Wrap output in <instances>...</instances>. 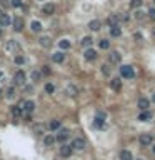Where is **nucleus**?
<instances>
[{"label":"nucleus","instance_id":"obj_29","mask_svg":"<svg viewBox=\"0 0 155 160\" xmlns=\"http://www.w3.org/2000/svg\"><path fill=\"white\" fill-rule=\"evenodd\" d=\"M12 115H14V117H20L22 115V107H12Z\"/></svg>","mask_w":155,"mask_h":160},{"label":"nucleus","instance_id":"obj_36","mask_svg":"<svg viewBox=\"0 0 155 160\" xmlns=\"http://www.w3.org/2000/svg\"><path fill=\"white\" fill-rule=\"evenodd\" d=\"M117 17H119V22H127L129 20V15L127 14H119Z\"/></svg>","mask_w":155,"mask_h":160},{"label":"nucleus","instance_id":"obj_2","mask_svg":"<svg viewBox=\"0 0 155 160\" xmlns=\"http://www.w3.org/2000/svg\"><path fill=\"white\" fill-rule=\"evenodd\" d=\"M25 80H27V75H25V72H23V70H18L17 74L14 75L15 85H23V83H25Z\"/></svg>","mask_w":155,"mask_h":160},{"label":"nucleus","instance_id":"obj_42","mask_svg":"<svg viewBox=\"0 0 155 160\" xmlns=\"http://www.w3.org/2000/svg\"><path fill=\"white\" fill-rule=\"evenodd\" d=\"M148 17H150L152 20H155V8H150V10H148Z\"/></svg>","mask_w":155,"mask_h":160},{"label":"nucleus","instance_id":"obj_48","mask_svg":"<svg viewBox=\"0 0 155 160\" xmlns=\"http://www.w3.org/2000/svg\"><path fill=\"white\" fill-rule=\"evenodd\" d=\"M0 97H2V90H0Z\"/></svg>","mask_w":155,"mask_h":160},{"label":"nucleus","instance_id":"obj_27","mask_svg":"<svg viewBox=\"0 0 155 160\" xmlns=\"http://www.w3.org/2000/svg\"><path fill=\"white\" fill-rule=\"evenodd\" d=\"M120 160H134V158H132V153L129 150H122L120 152Z\"/></svg>","mask_w":155,"mask_h":160},{"label":"nucleus","instance_id":"obj_34","mask_svg":"<svg viewBox=\"0 0 155 160\" xmlns=\"http://www.w3.org/2000/svg\"><path fill=\"white\" fill-rule=\"evenodd\" d=\"M45 92H47V93H54L55 92V87L52 85V83H47V85H45Z\"/></svg>","mask_w":155,"mask_h":160},{"label":"nucleus","instance_id":"obj_3","mask_svg":"<svg viewBox=\"0 0 155 160\" xmlns=\"http://www.w3.org/2000/svg\"><path fill=\"white\" fill-rule=\"evenodd\" d=\"M138 142H140V145H144V147H148L152 142H153V137H152L150 133H142V135L138 137Z\"/></svg>","mask_w":155,"mask_h":160},{"label":"nucleus","instance_id":"obj_24","mask_svg":"<svg viewBox=\"0 0 155 160\" xmlns=\"http://www.w3.org/2000/svg\"><path fill=\"white\" fill-rule=\"evenodd\" d=\"M120 33H122V29H120L119 25L110 27V35H112V37H120Z\"/></svg>","mask_w":155,"mask_h":160},{"label":"nucleus","instance_id":"obj_49","mask_svg":"<svg viewBox=\"0 0 155 160\" xmlns=\"http://www.w3.org/2000/svg\"><path fill=\"white\" fill-rule=\"evenodd\" d=\"M0 37H2V30H0Z\"/></svg>","mask_w":155,"mask_h":160},{"label":"nucleus","instance_id":"obj_28","mask_svg":"<svg viewBox=\"0 0 155 160\" xmlns=\"http://www.w3.org/2000/svg\"><path fill=\"white\" fill-rule=\"evenodd\" d=\"M30 27H32L33 32H40V30H42V24H40V22H37V20H33L32 24H30Z\"/></svg>","mask_w":155,"mask_h":160},{"label":"nucleus","instance_id":"obj_8","mask_svg":"<svg viewBox=\"0 0 155 160\" xmlns=\"http://www.w3.org/2000/svg\"><path fill=\"white\" fill-rule=\"evenodd\" d=\"M42 14H45V15H54V14H55V5H54V4H43Z\"/></svg>","mask_w":155,"mask_h":160},{"label":"nucleus","instance_id":"obj_38","mask_svg":"<svg viewBox=\"0 0 155 160\" xmlns=\"http://www.w3.org/2000/svg\"><path fill=\"white\" fill-rule=\"evenodd\" d=\"M14 60H15V64H18V65H22V64H23V57H22V55H15V58H14Z\"/></svg>","mask_w":155,"mask_h":160},{"label":"nucleus","instance_id":"obj_32","mask_svg":"<svg viewBox=\"0 0 155 160\" xmlns=\"http://www.w3.org/2000/svg\"><path fill=\"white\" fill-rule=\"evenodd\" d=\"M98 45H100V49H104V50H107L108 47H110V42H108L107 39H102L100 40V43H98Z\"/></svg>","mask_w":155,"mask_h":160},{"label":"nucleus","instance_id":"obj_6","mask_svg":"<svg viewBox=\"0 0 155 160\" xmlns=\"http://www.w3.org/2000/svg\"><path fill=\"white\" fill-rule=\"evenodd\" d=\"M70 147H72L73 150H83V149H85V140H83V139H80V137H79V139H75V140H73V142H72V145H70Z\"/></svg>","mask_w":155,"mask_h":160},{"label":"nucleus","instance_id":"obj_11","mask_svg":"<svg viewBox=\"0 0 155 160\" xmlns=\"http://www.w3.org/2000/svg\"><path fill=\"white\" fill-rule=\"evenodd\" d=\"M110 87H112L115 92H120V89H122V80H120V78H112V80H110Z\"/></svg>","mask_w":155,"mask_h":160},{"label":"nucleus","instance_id":"obj_39","mask_svg":"<svg viewBox=\"0 0 155 160\" xmlns=\"http://www.w3.org/2000/svg\"><path fill=\"white\" fill-rule=\"evenodd\" d=\"M10 5H14V7H22L23 4H22V0H12Z\"/></svg>","mask_w":155,"mask_h":160},{"label":"nucleus","instance_id":"obj_26","mask_svg":"<svg viewBox=\"0 0 155 160\" xmlns=\"http://www.w3.org/2000/svg\"><path fill=\"white\" fill-rule=\"evenodd\" d=\"M30 78H32L33 82H40L42 74H40V72H37V70H32V72H30Z\"/></svg>","mask_w":155,"mask_h":160},{"label":"nucleus","instance_id":"obj_17","mask_svg":"<svg viewBox=\"0 0 155 160\" xmlns=\"http://www.w3.org/2000/svg\"><path fill=\"white\" fill-rule=\"evenodd\" d=\"M150 118H152V112H148V110H144L138 115V120L140 122H147V120H150Z\"/></svg>","mask_w":155,"mask_h":160},{"label":"nucleus","instance_id":"obj_13","mask_svg":"<svg viewBox=\"0 0 155 160\" xmlns=\"http://www.w3.org/2000/svg\"><path fill=\"white\" fill-rule=\"evenodd\" d=\"M108 62H110V64H119L120 62V53L119 52H110L108 53Z\"/></svg>","mask_w":155,"mask_h":160},{"label":"nucleus","instance_id":"obj_19","mask_svg":"<svg viewBox=\"0 0 155 160\" xmlns=\"http://www.w3.org/2000/svg\"><path fill=\"white\" fill-rule=\"evenodd\" d=\"M64 58H65V55L62 52H57V53H54L52 55V60L55 62V64H60V62H64Z\"/></svg>","mask_w":155,"mask_h":160},{"label":"nucleus","instance_id":"obj_31","mask_svg":"<svg viewBox=\"0 0 155 160\" xmlns=\"http://www.w3.org/2000/svg\"><path fill=\"white\" fill-rule=\"evenodd\" d=\"M58 128H60V120H52L50 122V130H58Z\"/></svg>","mask_w":155,"mask_h":160},{"label":"nucleus","instance_id":"obj_40","mask_svg":"<svg viewBox=\"0 0 155 160\" xmlns=\"http://www.w3.org/2000/svg\"><path fill=\"white\" fill-rule=\"evenodd\" d=\"M145 17V15H144V12H142V10H137V12H135V18H138V20H142V18H144Z\"/></svg>","mask_w":155,"mask_h":160},{"label":"nucleus","instance_id":"obj_18","mask_svg":"<svg viewBox=\"0 0 155 160\" xmlns=\"http://www.w3.org/2000/svg\"><path fill=\"white\" fill-rule=\"evenodd\" d=\"M94 43V40H92V37H83L82 39V42H80V45L83 47V49H88V47Z\"/></svg>","mask_w":155,"mask_h":160},{"label":"nucleus","instance_id":"obj_1","mask_svg":"<svg viewBox=\"0 0 155 160\" xmlns=\"http://www.w3.org/2000/svg\"><path fill=\"white\" fill-rule=\"evenodd\" d=\"M120 75H122L123 78H134L135 72H134V68L130 67V65H123V67H120Z\"/></svg>","mask_w":155,"mask_h":160},{"label":"nucleus","instance_id":"obj_21","mask_svg":"<svg viewBox=\"0 0 155 160\" xmlns=\"http://www.w3.org/2000/svg\"><path fill=\"white\" fill-rule=\"evenodd\" d=\"M33 133H35V135H43V133H45V127H43V124L35 125V127H33Z\"/></svg>","mask_w":155,"mask_h":160},{"label":"nucleus","instance_id":"obj_53","mask_svg":"<svg viewBox=\"0 0 155 160\" xmlns=\"http://www.w3.org/2000/svg\"><path fill=\"white\" fill-rule=\"evenodd\" d=\"M140 2H142V0H140Z\"/></svg>","mask_w":155,"mask_h":160},{"label":"nucleus","instance_id":"obj_25","mask_svg":"<svg viewBox=\"0 0 155 160\" xmlns=\"http://www.w3.org/2000/svg\"><path fill=\"white\" fill-rule=\"evenodd\" d=\"M94 125H95V127H104V125H105V118H104V115H97V117H95Z\"/></svg>","mask_w":155,"mask_h":160},{"label":"nucleus","instance_id":"obj_20","mask_svg":"<svg viewBox=\"0 0 155 160\" xmlns=\"http://www.w3.org/2000/svg\"><path fill=\"white\" fill-rule=\"evenodd\" d=\"M33 108H35V103H33L32 100H29V102H25V103H23V110H25V112H29V114H32V112H33Z\"/></svg>","mask_w":155,"mask_h":160},{"label":"nucleus","instance_id":"obj_7","mask_svg":"<svg viewBox=\"0 0 155 160\" xmlns=\"http://www.w3.org/2000/svg\"><path fill=\"white\" fill-rule=\"evenodd\" d=\"M73 153V149L70 145H67V143H64V145L60 147V155L62 157H70Z\"/></svg>","mask_w":155,"mask_h":160},{"label":"nucleus","instance_id":"obj_46","mask_svg":"<svg viewBox=\"0 0 155 160\" xmlns=\"http://www.w3.org/2000/svg\"><path fill=\"white\" fill-rule=\"evenodd\" d=\"M153 102H155V93H153Z\"/></svg>","mask_w":155,"mask_h":160},{"label":"nucleus","instance_id":"obj_41","mask_svg":"<svg viewBox=\"0 0 155 160\" xmlns=\"http://www.w3.org/2000/svg\"><path fill=\"white\" fill-rule=\"evenodd\" d=\"M140 0H132V8H137V7H140Z\"/></svg>","mask_w":155,"mask_h":160},{"label":"nucleus","instance_id":"obj_45","mask_svg":"<svg viewBox=\"0 0 155 160\" xmlns=\"http://www.w3.org/2000/svg\"><path fill=\"white\" fill-rule=\"evenodd\" d=\"M134 37H135V40H142V35H140V33H135Z\"/></svg>","mask_w":155,"mask_h":160},{"label":"nucleus","instance_id":"obj_43","mask_svg":"<svg viewBox=\"0 0 155 160\" xmlns=\"http://www.w3.org/2000/svg\"><path fill=\"white\" fill-rule=\"evenodd\" d=\"M0 5H2V7H8L10 2H8V0H0Z\"/></svg>","mask_w":155,"mask_h":160},{"label":"nucleus","instance_id":"obj_12","mask_svg":"<svg viewBox=\"0 0 155 160\" xmlns=\"http://www.w3.org/2000/svg\"><path fill=\"white\" fill-rule=\"evenodd\" d=\"M39 43L43 47V49H48V47H52V39L50 37H40Z\"/></svg>","mask_w":155,"mask_h":160},{"label":"nucleus","instance_id":"obj_51","mask_svg":"<svg viewBox=\"0 0 155 160\" xmlns=\"http://www.w3.org/2000/svg\"><path fill=\"white\" fill-rule=\"evenodd\" d=\"M137 160H142V158H137Z\"/></svg>","mask_w":155,"mask_h":160},{"label":"nucleus","instance_id":"obj_33","mask_svg":"<svg viewBox=\"0 0 155 160\" xmlns=\"http://www.w3.org/2000/svg\"><path fill=\"white\" fill-rule=\"evenodd\" d=\"M67 93H69V95H72V97H75L77 95V89L73 85H69V87H67Z\"/></svg>","mask_w":155,"mask_h":160},{"label":"nucleus","instance_id":"obj_9","mask_svg":"<svg viewBox=\"0 0 155 160\" xmlns=\"http://www.w3.org/2000/svg\"><path fill=\"white\" fill-rule=\"evenodd\" d=\"M14 30L15 32H22L23 30V18H20V17L14 18Z\"/></svg>","mask_w":155,"mask_h":160},{"label":"nucleus","instance_id":"obj_44","mask_svg":"<svg viewBox=\"0 0 155 160\" xmlns=\"http://www.w3.org/2000/svg\"><path fill=\"white\" fill-rule=\"evenodd\" d=\"M42 74L48 75V74H50V68H47V67H43V68H42Z\"/></svg>","mask_w":155,"mask_h":160},{"label":"nucleus","instance_id":"obj_52","mask_svg":"<svg viewBox=\"0 0 155 160\" xmlns=\"http://www.w3.org/2000/svg\"><path fill=\"white\" fill-rule=\"evenodd\" d=\"M153 2H155V0H153Z\"/></svg>","mask_w":155,"mask_h":160},{"label":"nucleus","instance_id":"obj_5","mask_svg":"<svg viewBox=\"0 0 155 160\" xmlns=\"http://www.w3.org/2000/svg\"><path fill=\"white\" fill-rule=\"evenodd\" d=\"M5 49H7L8 52H15V53H17L18 50H20V45H18L17 40H8L7 45H5Z\"/></svg>","mask_w":155,"mask_h":160},{"label":"nucleus","instance_id":"obj_4","mask_svg":"<svg viewBox=\"0 0 155 160\" xmlns=\"http://www.w3.org/2000/svg\"><path fill=\"white\" fill-rule=\"evenodd\" d=\"M69 137H70V132L67 130V128H62V130L57 133V137H55V140H57V142H65V140L69 139Z\"/></svg>","mask_w":155,"mask_h":160},{"label":"nucleus","instance_id":"obj_37","mask_svg":"<svg viewBox=\"0 0 155 160\" xmlns=\"http://www.w3.org/2000/svg\"><path fill=\"white\" fill-rule=\"evenodd\" d=\"M110 70H112V68L108 67L107 64H105V65H102V72H104L105 75H110Z\"/></svg>","mask_w":155,"mask_h":160},{"label":"nucleus","instance_id":"obj_14","mask_svg":"<svg viewBox=\"0 0 155 160\" xmlns=\"http://www.w3.org/2000/svg\"><path fill=\"white\" fill-rule=\"evenodd\" d=\"M107 25L108 27H115V25H119V17H117V15H110V17L107 18Z\"/></svg>","mask_w":155,"mask_h":160},{"label":"nucleus","instance_id":"obj_22","mask_svg":"<svg viewBox=\"0 0 155 160\" xmlns=\"http://www.w3.org/2000/svg\"><path fill=\"white\" fill-rule=\"evenodd\" d=\"M43 143H45L47 147H52L55 143V137L54 135H45L43 137Z\"/></svg>","mask_w":155,"mask_h":160},{"label":"nucleus","instance_id":"obj_23","mask_svg":"<svg viewBox=\"0 0 155 160\" xmlns=\"http://www.w3.org/2000/svg\"><path fill=\"white\" fill-rule=\"evenodd\" d=\"M88 29L94 30V32L100 30V22H98V20H92V22H88Z\"/></svg>","mask_w":155,"mask_h":160},{"label":"nucleus","instance_id":"obj_30","mask_svg":"<svg viewBox=\"0 0 155 160\" xmlns=\"http://www.w3.org/2000/svg\"><path fill=\"white\" fill-rule=\"evenodd\" d=\"M70 45H72V43H70V40H60V42H58V47H60V49H70Z\"/></svg>","mask_w":155,"mask_h":160},{"label":"nucleus","instance_id":"obj_10","mask_svg":"<svg viewBox=\"0 0 155 160\" xmlns=\"http://www.w3.org/2000/svg\"><path fill=\"white\" fill-rule=\"evenodd\" d=\"M83 57H85L87 60H95V58H97V52H95L94 49H87L85 52H83Z\"/></svg>","mask_w":155,"mask_h":160},{"label":"nucleus","instance_id":"obj_50","mask_svg":"<svg viewBox=\"0 0 155 160\" xmlns=\"http://www.w3.org/2000/svg\"><path fill=\"white\" fill-rule=\"evenodd\" d=\"M153 33H155V27H153Z\"/></svg>","mask_w":155,"mask_h":160},{"label":"nucleus","instance_id":"obj_16","mask_svg":"<svg viewBox=\"0 0 155 160\" xmlns=\"http://www.w3.org/2000/svg\"><path fill=\"white\" fill-rule=\"evenodd\" d=\"M10 17H8L7 14H4V15H0V25H2V27H8V25H10Z\"/></svg>","mask_w":155,"mask_h":160},{"label":"nucleus","instance_id":"obj_15","mask_svg":"<svg viewBox=\"0 0 155 160\" xmlns=\"http://www.w3.org/2000/svg\"><path fill=\"white\" fill-rule=\"evenodd\" d=\"M148 107H150V102H148L147 99H144V97H142V99L138 100V108H140V110H147Z\"/></svg>","mask_w":155,"mask_h":160},{"label":"nucleus","instance_id":"obj_35","mask_svg":"<svg viewBox=\"0 0 155 160\" xmlns=\"http://www.w3.org/2000/svg\"><path fill=\"white\" fill-rule=\"evenodd\" d=\"M14 97H15V89L10 87V89L7 90V99H14Z\"/></svg>","mask_w":155,"mask_h":160},{"label":"nucleus","instance_id":"obj_47","mask_svg":"<svg viewBox=\"0 0 155 160\" xmlns=\"http://www.w3.org/2000/svg\"><path fill=\"white\" fill-rule=\"evenodd\" d=\"M153 153H155V145H153Z\"/></svg>","mask_w":155,"mask_h":160}]
</instances>
